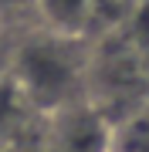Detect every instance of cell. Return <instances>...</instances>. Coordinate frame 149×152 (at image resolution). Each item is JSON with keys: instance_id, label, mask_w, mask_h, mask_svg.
<instances>
[{"instance_id": "cell-1", "label": "cell", "mask_w": 149, "mask_h": 152, "mask_svg": "<svg viewBox=\"0 0 149 152\" xmlns=\"http://www.w3.org/2000/svg\"><path fill=\"white\" fill-rule=\"evenodd\" d=\"M10 78L34 112L54 115L68 105H78V88L85 78V58L75 37L41 31L14 44Z\"/></svg>"}, {"instance_id": "cell-2", "label": "cell", "mask_w": 149, "mask_h": 152, "mask_svg": "<svg viewBox=\"0 0 149 152\" xmlns=\"http://www.w3.org/2000/svg\"><path fill=\"white\" fill-rule=\"evenodd\" d=\"M24 152H109V125L88 105H68L44 115Z\"/></svg>"}, {"instance_id": "cell-3", "label": "cell", "mask_w": 149, "mask_h": 152, "mask_svg": "<svg viewBox=\"0 0 149 152\" xmlns=\"http://www.w3.org/2000/svg\"><path fill=\"white\" fill-rule=\"evenodd\" d=\"M109 152H149V105L109 129Z\"/></svg>"}, {"instance_id": "cell-4", "label": "cell", "mask_w": 149, "mask_h": 152, "mask_svg": "<svg viewBox=\"0 0 149 152\" xmlns=\"http://www.w3.org/2000/svg\"><path fill=\"white\" fill-rule=\"evenodd\" d=\"M37 14L48 20V31L75 37L88 17V0H37Z\"/></svg>"}, {"instance_id": "cell-5", "label": "cell", "mask_w": 149, "mask_h": 152, "mask_svg": "<svg viewBox=\"0 0 149 152\" xmlns=\"http://www.w3.org/2000/svg\"><path fill=\"white\" fill-rule=\"evenodd\" d=\"M37 10V0H0V27H7L10 31V20L17 14H24V10Z\"/></svg>"}, {"instance_id": "cell-6", "label": "cell", "mask_w": 149, "mask_h": 152, "mask_svg": "<svg viewBox=\"0 0 149 152\" xmlns=\"http://www.w3.org/2000/svg\"><path fill=\"white\" fill-rule=\"evenodd\" d=\"M14 37L7 27H0V81H4L7 75H10V64H14Z\"/></svg>"}, {"instance_id": "cell-7", "label": "cell", "mask_w": 149, "mask_h": 152, "mask_svg": "<svg viewBox=\"0 0 149 152\" xmlns=\"http://www.w3.org/2000/svg\"><path fill=\"white\" fill-rule=\"evenodd\" d=\"M0 152H7V149H0Z\"/></svg>"}]
</instances>
